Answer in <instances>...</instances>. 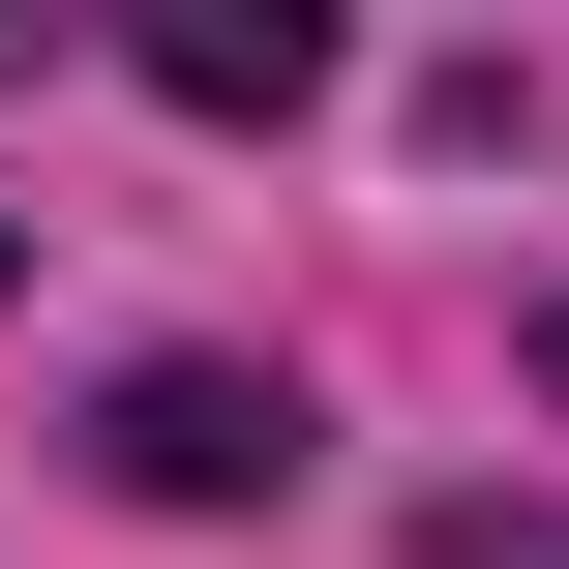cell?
Listing matches in <instances>:
<instances>
[{"mask_svg":"<svg viewBox=\"0 0 569 569\" xmlns=\"http://www.w3.org/2000/svg\"><path fill=\"white\" fill-rule=\"evenodd\" d=\"M150 510H240V480H300V390H240V360H120V420H90Z\"/></svg>","mask_w":569,"mask_h":569,"instance_id":"obj_1","label":"cell"},{"mask_svg":"<svg viewBox=\"0 0 569 569\" xmlns=\"http://www.w3.org/2000/svg\"><path fill=\"white\" fill-rule=\"evenodd\" d=\"M90 30H120L180 120H300V90H330V0H90Z\"/></svg>","mask_w":569,"mask_h":569,"instance_id":"obj_2","label":"cell"},{"mask_svg":"<svg viewBox=\"0 0 569 569\" xmlns=\"http://www.w3.org/2000/svg\"><path fill=\"white\" fill-rule=\"evenodd\" d=\"M540 390H569V330H540Z\"/></svg>","mask_w":569,"mask_h":569,"instance_id":"obj_3","label":"cell"}]
</instances>
